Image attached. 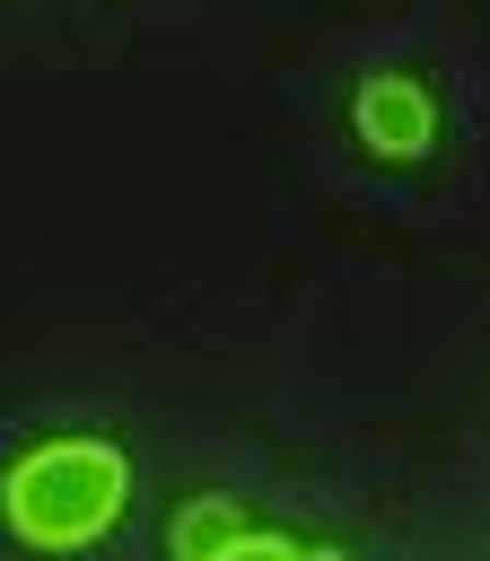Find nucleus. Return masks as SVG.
Returning a JSON list of instances; mask_svg holds the SVG:
<instances>
[{"instance_id":"1","label":"nucleus","mask_w":490,"mask_h":561,"mask_svg":"<svg viewBox=\"0 0 490 561\" xmlns=\"http://www.w3.org/2000/svg\"><path fill=\"white\" fill-rule=\"evenodd\" d=\"M131 465L105 438H44L0 473V517L35 543V552H79L122 517Z\"/></svg>"},{"instance_id":"2","label":"nucleus","mask_w":490,"mask_h":561,"mask_svg":"<svg viewBox=\"0 0 490 561\" xmlns=\"http://www.w3.org/2000/svg\"><path fill=\"white\" fill-rule=\"evenodd\" d=\"M359 131H368L385 158H420V149L438 140V105H429V88H420V79L376 70V79L359 88Z\"/></svg>"},{"instance_id":"3","label":"nucleus","mask_w":490,"mask_h":561,"mask_svg":"<svg viewBox=\"0 0 490 561\" xmlns=\"http://www.w3.org/2000/svg\"><path fill=\"white\" fill-rule=\"evenodd\" d=\"M236 543H245V526H236L228 500H192V508L175 517V561H228Z\"/></svg>"},{"instance_id":"4","label":"nucleus","mask_w":490,"mask_h":561,"mask_svg":"<svg viewBox=\"0 0 490 561\" xmlns=\"http://www.w3.org/2000/svg\"><path fill=\"white\" fill-rule=\"evenodd\" d=\"M228 561H298V552H289V543H236Z\"/></svg>"}]
</instances>
